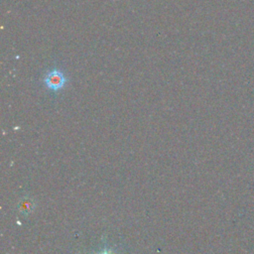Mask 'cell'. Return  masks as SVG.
I'll list each match as a JSON object with an SVG mask.
<instances>
[{
	"mask_svg": "<svg viewBox=\"0 0 254 254\" xmlns=\"http://www.w3.org/2000/svg\"><path fill=\"white\" fill-rule=\"evenodd\" d=\"M32 209H33V202H31V200H28V199H23L22 203L20 204V210L23 213H26V212H30Z\"/></svg>",
	"mask_w": 254,
	"mask_h": 254,
	"instance_id": "cell-2",
	"label": "cell"
},
{
	"mask_svg": "<svg viewBox=\"0 0 254 254\" xmlns=\"http://www.w3.org/2000/svg\"><path fill=\"white\" fill-rule=\"evenodd\" d=\"M97 254H114V253L111 250H109V249H103L100 252H98Z\"/></svg>",
	"mask_w": 254,
	"mask_h": 254,
	"instance_id": "cell-3",
	"label": "cell"
},
{
	"mask_svg": "<svg viewBox=\"0 0 254 254\" xmlns=\"http://www.w3.org/2000/svg\"><path fill=\"white\" fill-rule=\"evenodd\" d=\"M67 80L68 79L64 72L58 67H55L47 72L43 79L45 86L54 92L62 90L66 85Z\"/></svg>",
	"mask_w": 254,
	"mask_h": 254,
	"instance_id": "cell-1",
	"label": "cell"
}]
</instances>
